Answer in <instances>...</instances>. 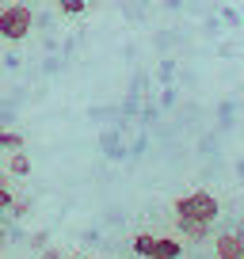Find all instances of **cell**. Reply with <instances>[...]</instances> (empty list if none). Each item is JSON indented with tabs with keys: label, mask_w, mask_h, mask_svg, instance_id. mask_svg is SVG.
<instances>
[{
	"label": "cell",
	"mask_w": 244,
	"mask_h": 259,
	"mask_svg": "<svg viewBox=\"0 0 244 259\" xmlns=\"http://www.w3.org/2000/svg\"><path fill=\"white\" fill-rule=\"evenodd\" d=\"M31 31H34L31 4L16 0V4H4V8H0V38L4 42H23V38H31Z\"/></svg>",
	"instance_id": "obj_1"
},
{
	"label": "cell",
	"mask_w": 244,
	"mask_h": 259,
	"mask_svg": "<svg viewBox=\"0 0 244 259\" xmlns=\"http://www.w3.org/2000/svg\"><path fill=\"white\" fill-rule=\"evenodd\" d=\"M8 171H0V213H8V206H12V198H16V194H12V183H8Z\"/></svg>",
	"instance_id": "obj_8"
},
{
	"label": "cell",
	"mask_w": 244,
	"mask_h": 259,
	"mask_svg": "<svg viewBox=\"0 0 244 259\" xmlns=\"http://www.w3.org/2000/svg\"><path fill=\"white\" fill-rule=\"evenodd\" d=\"M221 213V202L214 198L210 191H191L183 194V198H176V218H187V221H206V225H214Z\"/></svg>",
	"instance_id": "obj_2"
},
{
	"label": "cell",
	"mask_w": 244,
	"mask_h": 259,
	"mask_svg": "<svg viewBox=\"0 0 244 259\" xmlns=\"http://www.w3.org/2000/svg\"><path fill=\"white\" fill-rule=\"evenodd\" d=\"M4 240H8V236H4V225H0V248H4Z\"/></svg>",
	"instance_id": "obj_13"
},
{
	"label": "cell",
	"mask_w": 244,
	"mask_h": 259,
	"mask_svg": "<svg viewBox=\"0 0 244 259\" xmlns=\"http://www.w3.org/2000/svg\"><path fill=\"white\" fill-rule=\"evenodd\" d=\"M27 141H23V134H16V130H4L0 126V149L4 153H16V149H23Z\"/></svg>",
	"instance_id": "obj_7"
},
{
	"label": "cell",
	"mask_w": 244,
	"mask_h": 259,
	"mask_svg": "<svg viewBox=\"0 0 244 259\" xmlns=\"http://www.w3.org/2000/svg\"><path fill=\"white\" fill-rule=\"evenodd\" d=\"M54 4H57V12H61V16H80V12L88 8L84 0H54Z\"/></svg>",
	"instance_id": "obj_10"
},
{
	"label": "cell",
	"mask_w": 244,
	"mask_h": 259,
	"mask_svg": "<svg viewBox=\"0 0 244 259\" xmlns=\"http://www.w3.org/2000/svg\"><path fill=\"white\" fill-rule=\"evenodd\" d=\"M153 240H156L153 233H138V236H134V251H138L141 259H149V251H153Z\"/></svg>",
	"instance_id": "obj_9"
},
{
	"label": "cell",
	"mask_w": 244,
	"mask_h": 259,
	"mask_svg": "<svg viewBox=\"0 0 244 259\" xmlns=\"http://www.w3.org/2000/svg\"><path fill=\"white\" fill-rule=\"evenodd\" d=\"M176 229H179V236L191 240V244H206L210 233H214V225H206V221H187V218H176Z\"/></svg>",
	"instance_id": "obj_4"
},
{
	"label": "cell",
	"mask_w": 244,
	"mask_h": 259,
	"mask_svg": "<svg viewBox=\"0 0 244 259\" xmlns=\"http://www.w3.org/2000/svg\"><path fill=\"white\" fill-rule=\"evenodd\" d=\"M149 259H183V244H179L176 236H156Z\"/></svg>",
	"instance_id": "obj_5"
},
{
	"label": "cell",
	"mask_w": 244,
	"mask_h": 259,
	"mask_svg": "<svg viewBox=\"0 0 244 259\" xmlns=\"http://www.w3.org/2000/svg\"><path fill=\"white\" fill-rule=\"evenodd\" d=\"M0 8H4V4H0Z\"/></svg>",
	"instance_id": "obj_14"
},
{
	"label": "cell",
	"mask_w": 244,
	"mask_h": 259,
	"mask_svg": "<svg viewBox=\"0 0 244 259\" xmlns=\"http://www.w3.org/2000/svg\"><path fill=\"white\" fill-rule=\"evenodd\" d=\"M214 255L218 259H244V229H229V233L214 236Z\"/></svg>",
	"instance_id": "obj_3"
},
{
	"label": "cell",
	"mask_w": 244,
	"mask_h": 259,
	"mask_svg": "<svg viewBox=\"0 0 244 259\" xmlns=\"http://www.w3.org/2000/svg\"><path fill=\"white\" fill-rule=\"evenodd\" d=\"M8 176H16V179H23V176H31V156L23 153V149H16V153L8 156Z\"/></svg>",
	"instance_id": "obj_6"
},
{
	"label": "cell",
	"mask_w": 244,
	"mask_h": 259,
	"mask_svg": "<svg viewBox=\"0 0 244 259\" xmlns=\"http://www.w3.org/2000/svg\"><path fill=\"white\" fill-rule=\"evenodd\" d=\"M42 259H61V251L57 248H42Z\"/></svg>",
	"instance_id": "obj_12"
},
{
	"label": "cell",
	"mask_w": 244,
	"mask_h": 259,
	"mask_svg": "<svg viewBox=\"0 0 244 259\" xmlns=\"http://www.w3.org/2000/svg\"><path fill=\"white\" fill-rule=\"evenodd\" d=\"M27 210H31V198H12V206H8L12 218H27Z\"/></svg>",
	"instance_id": "obj_11"
}]
</instances>
